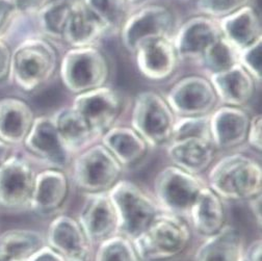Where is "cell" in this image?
<instances>
[{"label": "cell", "mask_w": 262, "mask_h": 261, "mask_svg": "<svg viewBox=\"0 0 262 261\" xmlns=\"http://www.w3.org/2000/svg\"><path fill=\"white\" fill-rule=\"evenodd\" d=\"M206 184L229 204H244L262 193V166L239 150L220 154L204 176Z\"/></svg>", "instance_id": "1"}, {"label": "cell", "mask_w": 262, "mask_h": 261, "mask_svg": "<svg viewBox=\"0 0 262 261\" xmlns=\"http://www.w3.org/2000/svg\"><path fill=\"white\" fill-rule=\"evenodd\" d=\"M198 238L187 219L161 211L133 243L142 261H182Z\"/></svg>", "instance_id": "2"}, {"label": "cell", "mask_w": 262, "mask_h": 261, "mask_svg": "<svg viewBox=\"0 0 262 261\" xmlns=\"http://www.w3.org/2000/svg\"><path fill=\"white\" fill-rule=\"evenodd\" d=\"M68 172L74 191L82 195L108 192L124 178L125 169L107 148L98 142L72 158Z\"/></svg>", "instance_id": "3"}, {"label": "cell", "mask_w": 262, "mask_h": 261, "mask_svg": "<svg viewBox=\"0 0 262 261\" xmlns=\"http://www.w3.org/2000/svg\"><path fill=\"white\" fill-rule=\"evenodd\" d=\"M119 219V233L134 241L162 211L150 188L122 178L110 191Z\"/></svg>", "instance_id": "4"}, {"label": "cell", "mask_w": 262, "mask_h": 261, "mask_svg": "<svg viewBox=\"0 0 262 261\" xmlns=\"http://www.w3.org/2000/svg\"><path fill=\"white\" fill-rule=\"evenodd\" d=\"M177 116L165 96L155 91L139 93L133 104L130 126L154 149H165L171 142Z\"/></svg>", "instance_id": "5"}, {"label": "cell", "mask_w": 262, "mask_h": 261, "mask_svg": "<svg viewBox=\"0 0 262 261\" xmlns=\"http://www.w3.org/2000/svg\"><path fill=\"white\" fill-rule=\"evenodd\" d=\"M58 66L55 48L43 38H30L12 52L10 72L22 90L31 92L48 82Z\"/></svg>", "instance_id": "6"}, {"label": "cell", "mask_w": 262, "mask_h": 261, "mask_svg": "<svg viewBox=\"0 0 262 261\" xmlns=\"http://www.w3.org/2000/svg\"><path fill=\"white\" fill-rule=\"evenodd\" d=\"M58 69L63 86L74 95L106 85L111 76L107 56L97 45L70 48Z\"/></svg>", "instance_id": "7"}, {"label": "cell", "mask_w": 262, "mask_h": 261, "mask_svg": "<svg viewBox=\"0 0 262 261\" xmlns=\"http://www.w3.org/2000/svg\"><path fill=\"white\" fill-rule=\"evenodd\" d=\"M206 185L204 177L169 164L157 171L150 190L162 211L187 219L196 197Z\"/></svg>", "instance_id": "8"}, {"label": "cell", "mask_w": 262, "mask_h": 261, "mask_svg": "<svg viewBox=\"0 0 262 261\" xmlns=\"http://www.w3.org/2000/svg\"><path fill=\"white\" fill-rule=\"evenodd\" d=\"M176 28L175 16L170 8L149 4L131 11L119 34L123 47L134 55L143 41L158 37L173 38Z\"/></svg>", "instance_id": "9"}, {"label": "cell", "mask_w": 262, "mask_h": 261, "mask_svg": "<svg viewBox=\"0 0 262 261\" xmlns=\"http://www.w3.org/2000/svg\"><path fill=\"white\" fill-rule=\"evenodd\" d=\"M38 172L27 158L11 155L0 166V208L10 212L29 211Z\"/></svg>", "instance_id": "10"}, {"label": "cell", "mask_w": 262, "mask_h": 261, "mask_svg": "<svg viewBox=\"0 0 262 261\" xmlns=\"http://www.w3.org/2000/svg\"><path fill=\"white\" fill-rule=\"evenodd\" d=\"M165 98L177 117L210 115L219 105L216 93L207 76L187 75L177 80Z\"/></svg>", "instance_id": "11"}, {"label": "cell", "mask_w": 262, "mask_h": 261, "mask_svg": "<svg viewBox=\"0 0 262 261\" xmlns=\"http://www.w3.org/2000/svg\"><path fill=\"white\" fill-rule=\"evenodd\" d=\"M71 106L101 139L105 132L118 124L123 113L124 101L120 92L104 85L75 95Z\"/></svg>", "instance_id": "12"}, {"label": "cell", "mask_w": 262, "mask_h": 261, "mask_svg": "<svg viewBox=\"0 0 262 261\" xmlns=\"http://www.w3.org/2000/svg\"><path fill=\"white\" fill-rule=\"evenodd\" d=\"M73 191L68 170L42 168L36 176L29 212L48 219L63 213Z\"/></svg>", "instance_id": "13"}, {"label": "cell", "mask_w": 262, "mask_h": 261, "mask_svg": "<svg viewBox=\"0 0 262 261\" xmlns=\"http://www.w3.org/2000/svg\"><path fill=\"white\" fill-rule=\"evenodd\" d=\"M46 244L67 261H94L95 246L74 214L63 212L50 219Z\"/></svg>", "instance_id": "14"}, {"label": "cell", "mask_w": 262, "mask_h": 261, "mask_svg": "<svg viewBox=\"0 0 262 261\" xmlns=\"http://www.w3.org/2000/svg\"><path fill=\"white\" fill-rule=\"evenodd\" d=\"M222 37L219 20L199 14L179 25L172 40L179 61L199 63L206 50Z\"/></svg>", "instance_id": "15"}, {"label": "cell", "mask_w": 262, "mask_h": 261, "mask_svg": "<svg viewBox=\"0 0 262 261\" xmlns=\"http://www.w3.org/2000/svg\"><path fill=\"white\" fill-rule=\"evenodd\" d=\"M76 219L95 246L119 234V219L108 192L80 195Z\"/></svg>", "instance_id": "16"}, {"label": "cell", "mask_w": 262, "mask_h": 261, "mask_svg": "<svg viewBox=\"0 0 262 261\" xmlns=\"http://www.w3.org/2000/svg\"><path fill=\"white\" fill-rule=\"evenodd\" d=\"M23 146L43 168L68 170L71 165L72 156L61 144L52 116L35 118Z\"/></svg>", "instance_id": "17"}, {"label": "cell", "mask_w": 262, "mask_h": 261, "mask_svg": "<svg viewBox=\"0 0 262 261\" xmlns=\"http://www.w3.org/2000/svg\"><path fill=\"white\" fill-rule=\"evenodd\" d=\"M209 120L211 139L219 153L236 151L246 145L251 116L245 107L219 105Z\"/></svg>", "instance_id": "18"}, {"label": "cell", "mask_w": 262, "mask_h": 261, "mask_svg": "<svg viewBox=\"0 0 262 261\" xmlns=\"http://www.w3.org/2000/svg\"><path fill=\"white\" fill-rule=\"evenodd\" d=\"M134 55L140 73L153 81L169 79L180 62L172 38L167 37L143 41Z\"/></svg>", "instance_id": "19"}, {"label": "cell", "mask_w": 262, "mask_h": 261, "mask_svg": "<svg viewBox=\"0 0 262 261\" xmlns=\"http://www.w3.org/2000/svg\"><path fill=\"white\" fill-rule=\"evenodd\" d=\"M165 151L171 165L202 177L206 175L220 155L213 141L203 138L171 141L165 147Z\"/></svg>", "instance_id": "20"}, {"label": "cell", "mask_w": 262, "mask_h": 261, "mask_svg": "<svg viewBox=\"0 0 262 261\" xmlns=\"http://www.w3.org/2000/svg\"><path fill=\"white\" fill-rule=\"evenodd\" d=\"M229 203L207 185L200 191L188 214V222L198 241L220 232L230 223Z\"/></svg>", "instance_id": "21"}, {"label": "cell", "mask_w": 262, "mask_h": 261, "mask_svg": "<svg viewBox=\"0 0 262 261\" xmlns=\"http://www.w3.org/2000/svg\"><path fill=\"white\" fill-rule=\"evenodd\" d=\"M246 241L239 228L231 222L216 234L198 241L190 261H242Z\"/></svg>", "instance_id": "22"}, {"label": "cell", "mask_w": 262, "mask_h": 261, "mask_svg": "<svg viewBox=\"0 0 262 261\" xmlns=\"http://www.w3.org/2000/svg\"><path fill=\"white\" fill-rule=\"evenodd\" d=\"M100 142L125 171L139 166L152 150L136 130L127 125L113 126L102 135Z\"/></svg>", "instance_id": "23"}, {"label": "cell", "mask_w": 262, "mask_h": 261, "mask_svg": "<svg viewBox=\"0 0 262 261\" xmlns=\"http://www.w3.org/2000/svg\"><path fill=\"white\" fill-rule=\"evenodd\" d=\"M108 31L103 23L85 6L83 0H72L71 12L62 41L70 48L96 46Z\"/></svg>", "instance_id": "24"}, {"label": "cell", "mask_w": 262, "mask_h": 261, "mask_svg": "<svg viewBox=\"0 0 262 261\" xmlns=\"http://www.w3.org/2000/svg\"><path fill=\"white\" fill-rule=\"evenodd\" d=\"M207 77L216 93L220 105L245 107L256 93L257 82L239 63Z\"/></svg>", "instance_id": "25"}, {"label": "cell", "mask_w": 262, "mask_h": 261, "mask_svg": "<svg viewBox=\"0 0 262 261\" xmlns=\"http://www.w3.org/2000/svg\"><path fill=\"white\" fill-rule=\"evenodd\" d=\"M52 119L62 146L72 158L100 142V137L94 133L86 121L71 105L57 110L52 115Z\"/></svg>", "instance_id": "26"}, {"label": "cell", "mask_w": 262, "mask_h": 261, "mask_svg": "<svg viewBox=\"0 0 262 261\" xmlns=\"http://www.w3.org/2000/svg\"><path fill=\"white\" fill-rule=\"evenodd\" d=\"M222 36L238 51L262 39L261 18L252 6H246L219 20Z\"/></svg>", "instance_id": "27"}, {"label": "cell", "mask_w": 262, "mask_h": 261, "mask_svg": "<svg viewBox=\"0 0 262 261\" xmlns=\"http://www.w3.org/2000/svg\"><path fill=\"white\" fill-rule=\"evenodd\" d=\"M35 121L30 106L16 98L0 100V140L14 146L23 144Z\"/></svg>", "instance_id": "28"}, {"label": "cell", "mask_w": 262, "mask_h": 261, "mask_svg": "<svg viewBox=\"0 0 262 261\" xmlns=\"http://www.w3.org/2000/svg\"><path fill=\"white\" fill-rule=\"evenodd\" d=\"M46 245L45 232L31 228H14L0 234V252L18 261H26Z\"/></svg>", "instance_id": "29"}, {"label": "cell", "mask_w": 262, "mask_h": 261, "mask_svg": "<svg viewBox=\"0 0 262 261\" xmlns=\"http://www.w3.org/2000/svg\"><path fill=\"white\" fill-rule=\"evenodd\" d=\"M72 0H48L37 10V21L43 35L62 41L71 12Z\"/></svg>", "instance_id": "30"}, {"label": "cell", "mask_w": 262, "mask_h": 261, "mask_svg": "<svg viewBox=\"0 0 262 261\" xmlns=\"http://www.w3.org/2000/svg\"><path fill=\"white\" fill-rule=\"evenodd\" d=\"M85 6L106 27L108 34L119 32L131 13L127 0H83Z\"/></svg>", "instance_id": "31"}, {"label": "cell", "mask_w": 262, "mask_h": 261, "mask_svg": "<svg viewBox=\"0 0 262 261\" xmlns=\"http://www.w3.org/2000/svg\"><path fill=\"white\" fill-rule=\"evenodd\" d=\"M238 54L239 51L222 37L206 50L199 64L208 76L236 66L238 64Z\"/></svg>", "instance_id": "32"}, {"label": "cell", "mask_w": 262, "mask_h": 261, "mask_svg": "<svg viewBox=\"0 0 262 261\" xmlns=\"http://www.w3.org/2000/svg\"><path fill=\"white\" fill-rule=\"evenodd\" d=\"M94 261H142L133 241L122 234L102 242L95 248Z\"/></svg>", "instance_id": "33"}, {"label": "cell", "mask_w": 262, "mask_h": 261, "mask_svg": "<svg viewBox=\"0 0 262 261\" xmlns=\"http://www.w3.org/2000/svg\"><path fill=\"white\" fill-rule=\"evenodd\" d=\"M209 116L177 117L171 141L185 138L211 139Z\"/></svg>", "instance_id": "34"}, {"label": "cell", "mask_w": 262, "mask_h": 261, "mask_svg": "<svg viewBox=\"0 0 262 261\" xmlns=\"http://www.w3.org/2000/svg\"><path fill=\"white\" fill-rule=\"evenodd\" d=\"M253 0H195L200 14L220 20L237 10L251 5Z\"/></svg>", "instance_id": "35"}, {"label": "cell", "mask_w": 262, "mask_h": 261, "mask_svg": "<svg viewBox=\"0 0 262 261\" xmlns=\"http://www.w3.org/2000/svg\"><path fill=\"white\" fill-rule=\"evenodd\" d=\"M238 63L261 84L262 79V39L239 51Z\"/></svg>", "instance_id": "36"}, {"label": "cell", "mask_w": 262, "mask_h": 261, "mask_svg": "<svg viewBox=\"0 0 262 261\" xmlns=\"http://www.w3.org/2000/svg\"><path fill=\"white\" fill-rule=\"evenodd\" d=\"M246 144L252 148L255 153L261 154L262 151V117L261 114H256L251 117L247 142Z\"/></svg>", "instance_id": "37"}, {"label": "cell", "mask_w": 262, "mask_h": 261, "mask_svg": "<svg viewBox=\"0 0 262 261\" xmlns=\"http://www.w3.org/2000/svg\"><path fill=\"white\" fill-rule=\"evenodd\" d=\"M19 12L14 0H0V36L11 26Z\"/></svg>", "instance_id": "38"}, {"label": "cell", "mask_w": 262, "mask_h": 261, "mask_svg": "<svg viewBox=\"0 0 262 261\" xmlns=\"http://www.w3.org/2000/svg\"><path fill=\"white\" fill-rule=\"evenodd\" d=\"M244 261H262V238L261 236L255 237L248 244L246 243L244 254Z\"/></svg>", "instance_id": "39"}, {"label": "cell", "mask_w": 262, "mask_h": 261, "mask_svg": "<svg viewBox=\"0 0 262 261\" xmlns=\"http://www.w3.org/2000/svg\"><path fill=\"white\" fill-rule=\"evenodd\" d=\"M244 204H246L247 209H248L255 226L258 228L259 230H261V228H262V193L248 200Z\"/></svg>", "instance_id": "40"}, {"label": "cell", "mask_w": 262, "mask_h": 261, "mask_svg": "<svg viewBox=\"0 0 262 261\" xmlns=\"http://www.w3.org/2000/svg\"><path fill=\"white\" fill-rule=\"evenodd\" d=\"M12 52L9 46L0 40V79L5 78L11 70Z\"/></svg>", "instance_id": "41"}, {"label": "cell", "mask_w": 262, "mask_h": 261, "mask_svg": "<svg viewBox=\"0 0 262 261\" xmlns=\"http://www.w3.org/2000/svg\"><path fill=\"white\" fill-rule=\"evenodd\" d=\"M26 261H67L49 246H45Z\"/></svg>", "instance_id": "42"}, {"label": "cell", "mask_w": 262, "mask_h": 261, "mask_svg": "<svg viewBox=\"0 0 262 261\" xmlns=\"http://www.w3.org/2000/svg\"><path fill=\"white\" fill-rule=\"evenodd\" d=\"M14 3L19 11H29L35 9L38 10L45 2L43 0H14Z\"/></svg>", "instance_id": "43"}, {"label": "cell", "mask_w": 262, "mask_h": 261, "mask_svg": "<svg viewBox=\"0 0 262 261\" xmlns=\"http://www.w3.org/2000/svg\"><path fill=\"white\" fill-rule=\"evenodd\" d=\"M12 146L0 140V166H2L4 162L12 155L11 154Z\"/></svg>", "instance_id": "44"}, {"label": "cell", "mask_w": 262, "mask_h": 261, "mask_svg": "<svg viewBox=\"0 0 262 261\" xmlns=\"http://www.w3.org/2000/svg\"><path fill=\"white\" fill-rule=\"evenodd\" d=\"M0 261H18V260H15V259H13V258H11V257H9V256L5 255L4 253L0 252Z\"/></svg>", "instance_id": "45"}, {"label": "cell", "mask_w": 262, "mask_h": 261, "mask_svg": "<svg viewBox=\"0 0 262 261\" xmlns=\"http://www.w3.org/2000/svg\"><path fill=\"white\" fill-rule=\"evenodd\" d=\"M127 2H128L130 5H137V4L144 3L145 0H127Z\"/></svg>", "instance_id": "46"}, {"label": "cell", "mask_w": 262, "mask_h": 261, "mask_svg": "<svg viewBox=\"0 0 262 261\" xmlns=\"http://www.w3.org/2000/svg\"><path fill=\"white\" fill-rule=\"evenodd\" d=\"M242 261H244V260H242Z\"/></svg>", "instance_id": "47"}]
</instances>
